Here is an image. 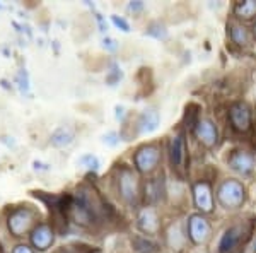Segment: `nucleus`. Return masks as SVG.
I'll use <instances>...</instances> for the list:
<instances>
[{"label":"nucleus","mask_w":256,"mask_h":253,"mask_svg":"<svg viewBox=\"0 0 256 253\" xmlns=\"http://www.w3.org/2000/svg\"><path fill=\"white\" fill-rule=\"evenodd\" d=\"M227 166L241 176H250L256 168V157L246 149H234L227 157Z\"/></svg>","instance_id":"9d476101"},{"label":"nucleus","mask_w":256,"mask_h":253,"mask_svg":"<svg viewBox=\"0 0 256 253\" xmlns=\"http://www.w3.org/2000/svg\"><path fill=\"white\" fill-rule=\"evenodd\" d=\"M137 226L144 234L156 236L162 229V222H160V214L156 207L146 205L138 210L137 214Z\"/></svg>","instance_id":"9b49d317"},{"label":"nucleus","mask_w":256,"mask_h":253,"mask_svg":"<svg viewBox=\"0 0 256 253\" xmlns=\"http://www.w3.org/2000/svg\"><path fill=\"white\" fill-rule=\"evenodd\" d=\"M146 35L152 36V38H156V40H168V30H166V26L160 23L150 24L148 30L146 31Z\"/></svg>","instance_id":"412c9836"},{"label":"nucleus","mask_w":256,"mask_h":253,"mask_svg":"<svg viewBox=\"0 0 256 253\" xmlns=\"http://www.w3.org/2000/svg\"><path fill=\"white\" fill-rule=\"evenodd\" d=\"M31 241L38 250H48L53 243V229L48 226V224H40L34 231H32Z\"/></svg>","instance_id":"dca6fc26"},{"label":"nucleus","mask_w":256,"mask_h":253,"mask_svg":"<svg viewBox=\"0 0 256 253\" xmlns=\"http://www.w3.org/2000/svg\"><path fill=\"white\" fill-rule=\"evenodd\" d=\"M116 134H108V135H104V142H108L110 146H116L118 144V139H116Z\"/></svg>","instance_id":"5701e85b"},{"label":"nucleus","mask_w":256,"mask_h":253,"mask_svg":"<svg viewBox=\"0 0 256 253\" xmlns=\"http://www.w3.org/2000/svg\"><path fill=\"white\" fill-rule=\"evenodd\" d=\"M192 197L193 205L200 214L207 215L212 214L216 209V200H214V186L208 180H196L192 185Z\"/></svg>","instance_id":"423d86ee"},{"label":"nucleus","mask_w":256,"mask_h":253,"mask_svg":"<svg viewBox=\"0 0 256 253\" xmlns=\"http://www.w3.org/2000/svg\"><path fill=\"white\" fill-rule=\"evenodd\" d=\"M218 205L226 210H238L246 202V186L236 178H226L216 190Z\"/></svg>","instance_id":"f03ea898"},{"label":"nucleus","mask_w":256,"mask_h":253,"mask_svg":"<svg viewBox=\"0 0 256 253\" xmlns=\"http://www.w3.org/2000/svg\"><path fill=\"white\" fill-rule=\"evenodd\" d=\"M132 246L137 253H158L159 251V246L152 241L150 238L144 234H137L134 239H132Z\"/></svg>","instance_id":"6ab92c4d"},{"label":"nucleus","mask_w":256,"mask_h":253,"mask_svg":"<svg viewBox=\"0 0 256 253\" xmlns=\"http://www.w3.org/2000/svg\"><path fill=\"white\" fill-rule=\"evenodd\" d=\"M227 30H229L230 41L238 47H250L251 41H253V33L248 30L241 21H230L227 24Z\"/></svg>","instance_id":"4468645a"},{"label":"nucleus","mask_w":256,"mask_h":253,"mask_svg":"<svg viewBox=\"0 0 256 253\" xmlns=\"http://www.w3.org/2000/svg\"><path fill=\"white\" fill-rule=\"evenodd\" d=\"M58 253H77V251L72 250V248H64V250H60Z\"/></svg>","instance_id":"bb28decb"},{"label":"nucleus","mask_w":256,"mask_h":253,"mask_svg":"<svg viewBox=\"0 0 256 253\" xmlns=\"http://www.w3.org/2000/svg\"><path fill=\"white\" fill-rule=\"evenodd\" d=\"M248 236V229L242 222L230 224L220 234L217 243V253H236Z\"/></svg>","instance_id":"0eeeda50"},{"label":"nucleus","mask_w":256,"mask_h":253,"mask_svg":"<svg viewBox=\"0 0 256 253\" xmlns=\"http://www.w3.org/2000/svg\"><path fill=\"white\" fill-rule=\"evenodd\" d=\"M14 253H32V250H31V248H28V246H24V244H20V246L16 248Z\"/></svg>","instance_id":"a878e982"},{"label":"nucleus","mask_w":256,"mask_h":253,"mask_svg":"<svg viewBox=\"0 0 256 253\" xmlns=\"http://www.w3.org/2000/svg\"><path fill=\"white\" fill-rule=\"evenodd\" d=\"M128 9H130L132 12H140V11L144 9V4H142V2H130Z\"/></svg>","instance_id":"b1692460"},{"label":"nucleus","mask_w":256,"mask_h":253,"mask_svg":"<svg viewBox=\"0 0 256 253\" xmlns=\"http://www.w3.org/2000/svg\"><path fill=\"white\" fill-rule=\"evenodd\" d=\"M253 36L256 38V21H254V24H253Z\"/></svg>","instance_id":"cd10ccee"},{"label":"nucleus","mask_w":256,"mask_h":253,"mask_svg":"<svg viewBox=\"0 0 256 253\" xmlns=\"http://www.w3.org/2000/svg\"><path fill=\"white\" fill-rule=\"evenodd\" d=\"M111 19H113L114 26H118L122 31H125V33L130 31V26H128V23H126V21L123 19V18H118V16H113V18H111Z\"/></svg>","instance_id":"4be33fe9"},{"label":"nucleus","mask_w":256,"mask_h":253,"mask_svg":"<svg viewBox=\"0 0 256 253\" xmlns=\"http://www.w3.org/2000/svg\"><path fill=\"white\" fill-rule=\"evenodd\" d=\"M193 134L198 139V142L207 149H214L218 144V128L212 118L200 117L193 127Z\"/></svg>","instance_id":"1a4fd4ad"},{"label":"nucleus","mask_w":256,"mask_h":253,"mask_svg":"<svg viewBox=\"0 0 256 253\" xmlns=\"http://www.w3.org/2000/svg\"><path fill=\"white\" fill-rule=\"evenodd\" d=\"M72 139H74V134L68 128H58V130L52 135V142H53V146H56V147L68 146V144L72 142Z\"/></svg>","instance_id":"aec40b11"},{"label":"nucleus","mask_w":256,"mask_h":253,"mask_svg":"<svg viewBox=\"0 0 256 253\" xmlns=\"http://www.w3.org/2000/svg\"><path fill=\"white\" fill-rule=\"evenodd\" d=\"M166 243L171 250H181L184 246V243L188 241V236H186V227L183 229L181 222H171L166 229Z\"/></svg>","instance_id":"2eb2a0df"},{"label":"nucleus","mask_w":256,"mask_h":253,"mask_svg":"<svg viewBox=\"0 0 256 253\" xmlns=\"http://www.w3.org/2000/svg\"><path fill=\"white\" fill-rule=\"evenodd\" d=\"M227 118H229L230 128L239 132V134L250 132L251 125H253V111H251V106L246 101L232 103L229 106V111H227Z\"/></svg>","instance_id":"6e6552de"},{"label":"nucleus","mask_w":256,"mask_h":253,"mask_svg":"<svg viewBox=\"0 0 256 253\" xmlns=\"http://www.w3.org/2000/svg\"><path fill=\"white\" fill-rule=\"evenodd\" d=\"M142 193H144V198H146L147 205L154 207L156 204H159V202L164 198V195H166V185H164V180L159 176L147 180L146 183L142 185Z\"/></svg>","instance_id":"ddd939ff"},{"label":"nucleus","mask_w":256,"mask_h":253,"mask_svg":"<svg viewBox=\"0 0 256 253\" xmlns=\"http://www.w3.org/2000/svg\"><path fill=\"white\" fill-rule=\"evenodd\" d=\"M32 221H34V212L32 210L18 209L9 217V229L14 233V236H22L31 227Z\"/></svg>","instance_id":"f8f14e48"},{"label":"nucleus","mask_w":256,"mask_h":253,"mask_svg":"<svg viewBox=\"0 0 256 253\" xmlns=\"http://www.w3.org/2000/svg\"><path fill=\"white\" fill-rule=\"evenodd\" d=\"M168 156L171 168L176 173L183 175L184 169H186V161H188V149H186V135L184 132H176L169 139L168 146Z\"/></svg>","instance_id":"39448f33"},{"label":"nucleus","mask_w":256,"mask_h":253,"mask_svg":"<svg viewBox=\"0 0 256 253\" xmlns=\"http://www.w3.org/2000/svg\"><path fill=\"white\" fill-rule=\"evenodd\" d=\"M234 16L238 21H251L256 18V0H244L234 6Z\"/></svg>","instance_id":"a211bd4d"},{"label":"nucleus","mask_w":256,"mask_h":253,"mask_svg":"<svg viewBox=\"0 0 256 253\" xmlns=\"http://www.w3.org/2000/svg\"><path fill=\"white\" fill-rule=\"evenodd\" d=\"M160 159H162V149L159 144H146L138 147L134 154L135 169L142 175H150L159 168Z\"/></svg>","instance_id":"7ed1b4c3"},{"label":"nucleus","mask_w":256,"mask_h":253,"mask_svg":"<svg viewBox=\"0 0 256 253\" xmlns=\"http://www.w3.org/2000/svg\"><path fill=\"white\" fill-rule=\"evenodd\" d=\"M116 192L123 202L128 205H137L142 197V183L138 180V175L128 166H120L116 169Z\"/></svg>","instance_id":"f257e3e1"},{"label":"nucleus","mask_w":256,"mask_h":253,"mask_svg":"<svg viewBox=\"0 0 256 253\" xmlns=\"http://www.w3.org/2000/svg\"><path fill=\"white\" fill-rule=\"evenodd\" d=\"M254 253H256V239H254Z\"/></svg>","instance_id":"c85d7f7f"},{"label":"nucleus","mask_w":256,"mask_h":253,"mask_svg":"<svg viewBox=\"0 0 256 253\" xmlns=\"http://www.w3.org/2000/svg\"><path fill=\"white\" fill-rule=\"evenodd\" d=\"M160 123V117L156 110H146L142 115L138 117V122H137V128L140 134H152L154 130H158Z\"/></svg>","instance_id":"f3484780"},{"label":"nucleus","mask_w":256,"mask_h":253,"mask_svg":"<svg viewBox=\"0 0 256 253\" xmlns=\"http://www.w3.org/2000/svg\"><path fill=\"white\" fill-rule=\"evenodd\" d=\"M186 236L195 246H204L212 238V224L204 214H190L186 219Z\"/></svg>","instance_id":"20e7f679"},{"label":"nucleus","mask_w":256,"mask_h":253,"mask_svg":"<svg viewBox=\"0 0 256 253\" xmlns=\"http://www.w3.org/2000/svg\"><path fill=\"white\" fill-rule=\"evenodd\" d=\"M114 43H116L114 40H110V38H108V40H104V47L108 48V50H111V52L118 48V45H114Z\"/></svg>","instance_id":"393cba45"}]
</instances>
